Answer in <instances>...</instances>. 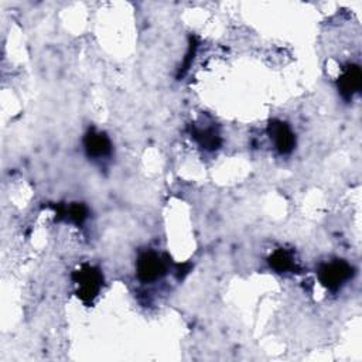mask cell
I'll use <instances>...</instances> for the list:
<instances>
[{
  "label": "cell",
  "mask_w": 362,
  "mask_h": 362,
  "mask_svg": "<svg viewBox=\"0 0 362 362\" xmlns=\"http://www.w3.org/2000/svg\"><path fill=\"white\" fill-rule=\"evenodd\" d=\"M191 134L197 140V143L206 150H216L222 143L219 132L212 126H192Z\"/></svg>",
  "instance_id": "52a82bcc"
},
{
  "label": "cell",
  "mask_w": 362,
  "mask_h": 362,
  "mask_svg": "<svg viewBox=\"0 0 362 362\" xmlns=\"http://www.w3.org/2000/svg\"><path fill=\"white\" fill-rule=\"evenodd\" d=\"M355 274L354 267L342 259H335L332 262H327L320 264L317 276L320 283L329 291L339 290L348 280H351Z\"/></svg>",
  "instance_id": "7a4b0ae2"
},
{
  "label": "cell",
  "mask_w": 362,
  "mask_h": 362,
  "mask_svg": "<svg viewBox=\"0 0 362 362\" xmlns=\"http://www.w3.org/2000/svg\"><path fill=\"white\" fill-rule=\"evenodd\" d=\"M269 264L270 267H273L277 273H286V272H291L294 270L296 266V260L293 257V255L290 252H287L286 249H277L274 250L270 257H269Z\"/></svg>",
  "instance_id": "9c48e42d"
},
{
  "label": "cell",
  "mask_w": 362,
  "mask_h": 362,
  "mask_svg": "<svg viewBox=\"0 0 362 362\" xmlns=\"http://www.w3.org/2000/svg\"><path fill=\"white\" fill-rule=\"evenodd\" d=\"M136 273L141 283H153L167 273V263L157 252L146 250L137 257Z\"/></svg>",
  "instance_id": "3957f363"
},
{
  "label": "cell",
  "mask_w": 362,
  "mask_h": 362,
  "mask_svg": "<svg viewBox=\"0 0 362 362\" xmlns=\"http://www.w3.org/2000/svg\"><path fill=\"white\" fill-rule=\"evenodd\" d=\"M83 147L88 157L92 158H103L110 156L112 143L106 133L99 132L96 129H89L83 137Z\"/></svg>",
  "instance_id": "8992f818"
},
{
  "label": "cell",
  "mask_w": 362,
  "mask_h": 362,
  "mask_svg": "<svg viewBox=\"0 0 362 362\" xmlns=\"http://www.w3.org/2000/svg\"><path fill=\"white\" fill-rule=\"evenodd\" d=\"M195 49H197V42H195V38L191 37V42H189V47H188V52H187V55H185V61H184V64H182V68L180 69V74H181V75L188 69V66H189V64H191V59L194 58Z\"/></svg>",
  "instance_id": "30bf717a"
},
{
  "label": "cell",
  "mask_w": 362,
  "mask_h": 362,
  "mask_svg": "<svg viewBox=\"0 0 362 362\" xmlns=\"http://www.w3.org/2000/svg\"><path fill=\"white\" fill-rule=\"evenodd\" d=\"M72 280L76 284L78 298L86 305H90L93 303L103 286L102 272L88 263L82 264L72 273Z\"/></svg>",
  "instance_id": "6da1fadb"
},
{
  "label": "cell",
  "mask_w": 362,
  "mask_h": 362,
  "mask_svg": "<svg viewBox=\"0 0 362 362\" xmlns=\"http://www.w3.org/2000/svg\"><path fill=\"white\" fill-rule=\"evenodd\" d=\"M55 211H57L58 218H65L66 221H69L78 226H81L88 218V208L81 202H74L68 206H64V205L57 206Z\"/></svg>",
  "instance_id": "ba28073f"
},
{
  "label": "cell",
  "mask_w": 362,
  "mask_h": 362,
  "mask_svg": "<svg viewBox=\"0 0 362 362\" xmlns=\"http://www.w3.org/2000/svg\"><path fill=\"white\" fill-rule=\"evenodd\" d=\"M361 85H362L361 68L355 64L346 65L337 82L339 95L345 100H351L354 98V95H356L361 90Z\"/></svg>",
  "instance_id": "5b68a950"
},
{
  "label": "cell",
  "mask_w": 362,
  "mask_h": 362,
  "mask_svg": "<svg viewBox=\"0 0 362 362\" xmlns=\"http://www.w3.org/2000/svg\"><path fill=\"white\" fill-rule=\"evenodd\" d=\"M267 133L280 154H290L296 147V134L286 122L277 119L270 120Z\"/></svg>",
  "instance_id": "277c9868"
}]
</instances>
